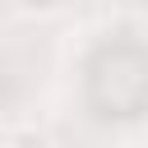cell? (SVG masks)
Masks as SVG:
<instances>
[{
	"mask_svg": "<svg viewBox=\"0 0 148 148\" xmlns=\"http://www.w3.org/2000/svg\"><path fill=\"white\" fill-rule=\"evenodd\" d=\"M69 0H9V9L14 14H23V18H46V14H60Z\"/></svg>",
	"mask_w": 148,
	"mask_h": 148,
	"instance_id": "6da1fadb",
	"label": "cell"
}]
</instances>
